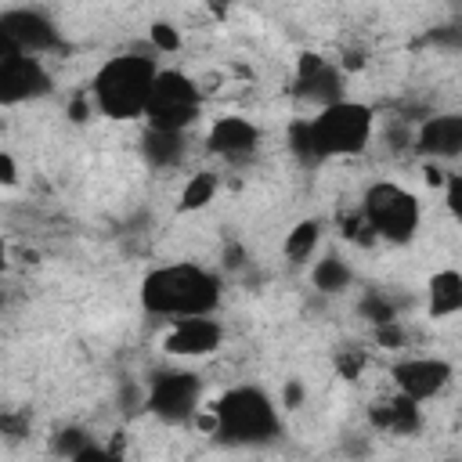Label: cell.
<instances>
[{
    "label": "cell",
    "mask_w": 462,
    "mask_h": 462,
    "mask_svg": "<svg viewBox=\"0 0 462 462\" xmlns=\"http://www.w3.org/2000/svg\"><path fill=\"white\" fill-rule=\"evenodd\" d=\"M310 282H314L318 292L336 296V292H343V289L354 282V271H350L339 256H321V260L310 267Z\"/></svg>",
    "instance_id": "d6986e66"
},
{
    "label": "cell",
    "mask_w": 462,
    "mask_h": 462,
    "mask_svg": "<svg viewBox=\"0 0 462 462\" xmlns=\"http://www.w3.org/2000/svg\"><path fill=\"white\" fill-rule=\"evenodd\" d=\"M444 202H448V209L455 217H462V170L444 180Z\"/></svg>",
    "instance_id": "603a6c76"
},
{
    "label": "cell",
    "mask_w": 462,
    "mask_h": 462,
    "mask_svg": "<svg viewBox=\"0 0 462 462\" xmlns=\"http://www.w3.org/2000/svg\"><path fill=\"white\" fill-rule=\"evenodd\" d=\"M217 173H191L184 191H180V213H195V209H206L213 199H217Z\"/></svg>",
    "instance_id": "ffe728a7"
},
{
    "label": "cell",
    "mask_w": 462,
    "mask_h": 462,
    "mask_svg": "<svg viewBox=\"0 0 462 462\" xmlns=\"http://www.w3.org/2000/svg\"><path fill=\"white\" fill-rule=\"evenodd\" d=\"M289 148H292V155H296L303 166L321 162V159H318V152H314V141H310V123H307V119H300V123H292V126H289Z\"/></svg>",
    "instance_id": "44dd1931"
},
{
    "label": "cell",
    "mask_w": 462,
    "mask_h": 462,
    "mask_svg": "<svg viewBox=\"0 0 462 462\" xmlns=\"http://www.w3.org/2000/svg\"><path fill=\"white\" fill-rule=\"evenodd\" d=\"M451 383V365L444 357H404L393 365V386L397 393L411 401H433L448 390Z\"/></svg>",
    "instance_id": "8fae6325"
},
{
    "label": "cell",
    "mask_w": 462,
    "mask_h": 462,
    "mask_svg": "<svg viewBox=\"0 0 462 462\" xmlns=\"http://www.w3.org/2000/svg\"><path fill=\"white\" fill-rule=\"evenodd\" d=\"M0 40L14 43L18 51L43 54L58 47V25L36 7H11L0 14Z\"/></svg>",
    "instance_id": "30bf717a"
},
{
    "label": "cell",
    "mask_w": 462,
    "mask_h": 462,
    "mask_svg": "<svg viewBox=\"0 0 462 462\" xmlns=\"http://www.w3.org/2000/svg\"><path fill=\"white\" fill-rule=\"evenodd\" d=\"M148 36H152V47H155V51H166V54H170V51L180 47V32H177L170 22H155V25L148 29Z\"/></svg>",
    "instance_id": "7402d4cb"
},
{
    "label": "cell",
    "mask_w": 462,
    "mask_h": 462,
    "mask_svg": "<svg viewBox=\"0 0 462 462\" xmlns=\"http://www.w3.org/2000/svg\"><path fill=\"white\" fill-rule=\"evenodd\" d=\"M0 177H4V184H14L18 180V166H14V155L11 152L0 155Z\"/></svg>",
    "instance_id": "d4e9b609"
},
{
    "label": "cell",
    "mask_w": 462,
    "mask_h": 462,
    "mask_svg": "<svg viewBox=\"0 0 462 462\" xmlns=\"http://www.w3.org/2000/svg\"><path fill=\"white\" fill-rule=\"evenodd\" d=\"M213 430L220 440L235 444V448H260L282 433V415L267 390L245 383V386H231L227 393L217 397Z\"/></svg>",
    "instance_id": "3957f363"
},
{
    "label": "cell",
    "mask_w": 462,
    "mask_h": 462,
    "mask_svg": "<svg viewBox=\"0 0 462 462\" xmlns=\"http://www.w3.org/2000/svg\"><path fill=\"white\" fill-rule=\"evenodd\" d=\"M318 242H321V220H300V224L289 227L282 253H285L289 263H307L314 256Z\"/></svg>",
    "instance_id": "ac0fdd59"
},
{
    "label": "cell",
    "mask_w": 462,
    "mask_h": 462,
    "mask_svg": "<svg viewBox=\"0 0 462 462\" xmlns=\"http://www.w3.org/2000/svg\"><path fill=\"white\" fill-rule=\"evenodd\" d=\"M199 397H202V379L195 372H159L148 383L144 404L162 422H184L195 415Z\"/></svg>",
    "instance_id": "ba28073f"
},
{
    "label": "cell",
    "mask_w": 462,
    "mask_h": 462,
    "mask_svg": "<svg viewBox=\"0 0 462 462\" xmlns=\"http://www.w3.org/2000/svg\"><path fill=\"white\" fill-rule=\"evenodd\" d=\"M361 310L368 314V321H375V325H386V321H393V307H386L379 296H368L365 303H361Z\"/></svg>",
    "instance_id": "cb8c5ba5"
},
{
    "label": "cell",
    "mask_w": 462,
    "mask_h": 462,
    "mask_svg": "<svg viewBox=\"0 0 462 462\" xmlns=\"http://www.w3.org/2000/svg\"><path fill=\"white\" fill-rule=\"evenodd\" d=\"M361 217H365V227L375 238L404 245V242L415 238V231L422 224V206H419L415 191H408L404 184L375 180L361 199Z\"/></svg>",
    "instance_id": "5b68a950"
},
{
    "label": "cell",
    "mask_w": 462,
    "mask_h": 462,
    "mask_svg": "<svg viewBox=\"0 0 462 462\" xmlns=\"http://www.w3.org/2000/svg\"><path fill=\"white\" fill-rule=\"evenodd\" d=\"M300 401H303V386L300 383H289L285 386V408H300Z\"/></svg>",
    "instance_id": "484cf974"
},
{
    "label": "cell",
    "mask_w": 462,
    "mask_h": 462,
    "mask_svg": "<svg viewBox=\"0 0 462 462\" xmlns=\"http://www.w3.org/2000/svg\"><path fill=\"white\" fill-rule=\"evenodd\" d=\"M199 116H202V87L180 69H159L144 108V123L152 130L188 134L199 123Z\"/></svg>",
    "instance_id": "8992f818"
},
{
    "label": "cell",
    "mask_w": 462,
    "mask_h": 462,
    "mask_svg": "<svg viewBox=\"0 0 462 462\" xmlns=\"http://www.w3.org/2000/svg\"><path fill=\"white\" fill-rule=\"evenodd\" d=\"M426 314L433 321L462 314V271L440 267V271L430 274V282H426Z\"/></svg>",
    "instance_id": "9a60e30c"
},
{
    "label": "cell",
    "mask_w": 462,
    "mask_h": 462,
    "mask_svg": "<svg viewBox=\"0 0 462 462\" xmlns=\"http://www.w3.org/2000/svg\"><path fill=\"white\" fill-rule=\"evenodd\" d=\"M220 343H224V325L213 314L177 318L162 336V350L170 357H209L220 350Z\"/></svg>",
    "instance_id": "9c48e42d"
},
{
    "label": "cell",
    "mask_w": 462,
    "mask_h": 462,
    "mask_svg": "<svg viewBox=\"0 0 462 462\" xmlns=\"http://www.w3.org/2000/svg\"><path fill=\"white\" fill-rule=\"evenodd\" d=\"M220 278L202 263H162L141 278V307L155 318L177 321L191 314H213L220 307Z\"/></svg>",
    "instance_id": "6da1fadb"
},
{
    "label": "cell",
    "mask_w": 462,
    "mask_h": 462,
    "mask_svg": "<svg viewBox=\"0 0 462 462\" xmlns=\"http://www.w3.org/2000/svg\"><path fill=\"white\" fill-rule=\"evenodd\" d=\"M159 65L152 54L141 51H123L108 61H101V69L90 79V101L101 116L126 123V119H144L152 87H155Z\"/></svg>",
    "instance_id": "7a4b0ae2"
},
{
    "label": "cell",
    "mask_w": 462,
    "mask_h": 462,
    "mask_svg": "<svg viewBox=\"0 0 462 462\" xmlns=\"http://www.w3.org/2000/svg\"><path fill=\"white\" fill-rule=\"evenodd\" d=\"M310 123V141L318 159H346V155H361L372 144V130H375V112L365 101L354 97H339L325 108H318V116L307 119Z\"/></svg>",
    "instance_id": "277c9868"
},
{
    "label": "cell",
    "mask_w": 462,
    "mask_h": 462,
    "mask_svg": "<svg viewBox=\"0 0 462 462\" xmlns=\"http://www.w3.org/2000/svg\"><path fill=\"white\" fill-rule=\"evenodd\" d=\"M141 155L148 166L155 170H170L184 159V134H173V130H152L141 137Z\"/></svg>",
    "instance_id": "2e32d148"
},
{
    "label": "cell",
    "mask_w": 462,
    "mask_h": 462,
    "mask_svg": "<svg viewBox=\"0 0 462 462\" xmlns=\"http://www.w3.org/2000/svg\"><path fill=\"white\" fill-rule=\"evenodd\" d=\"M372 419L379 426H386L390 433H415L419 430V401L397 393L393 401H386L379 411H372Z\"/></svg>",
    "instance_id": "e0dca14e"
},
{
    "label": "cell",
    "mask_w": 462,
    "mask_h": 462,
    "mask_svg": "<svg viewBox=\"0 0 462 462\" xmlns=\"http://www.w3.org/2000/svg\"><path fill=\"white\" fill-rule=\"evenodd\" d=\"M296 94H300L303 101L325 108V105L346 97V94H343V72H339L328 58L307 51V54H300V61H296Z\"/></svg>",
    "instance_id": "4fadbf2b"
},
{
    "label": "cell",
    "mask_w": 462,
    "mask_h": 462,
    "mask_svg": "<svg viewBox=\"0 0 462 462\" xmlns=\"http://www.w3.org/2000/svg\"><path fill=\"white\" fill-rule=\"evenodd\" d=\"M47 94H51V72L43 69V61L0 40V101L22 105V101L47 97Z\"/></svg>",
    "instance_id": "52a82bcc"
},
{
    "label": "cell",
    "mask_w": 462,
    "mask_h": 462,
    "mask_svg": "<svg viewBox=\"0 0 462 462\" xmlns=\"http://www.w3.org/2000/svg\"><path fill=\"white\" fill-rule=\"evenodd\" d=\"M415 144L422 155L430 159H458L462 155V112H448V116H430L419 134Z\"/></svg>",
    "instance_id": "5bb4252c"
},
{
    "label": "cell",
    "mask_w": 462,
    "mask_h": 462,
    "mask_svg": "<svg viewBox=\"0 0 462 462\" xmlns=\"http://www.w3.org/2000/svg\"><path fill=\"white\" fill-rule=\"evenodd\" d=\"M260 141H263L260 126L253 119H245V116H220L206 130V148L217 159H227V162H242V159L256 155Z\"/></svg>",
    "instance_id": "7c38bea8"
}]
</instances>
